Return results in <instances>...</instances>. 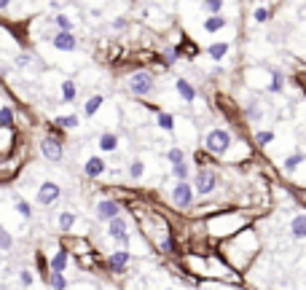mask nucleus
Listing matches in <instances>:
<instances>
[{
  "label": "nucleus",
  "instance_id": "obj_2",
  "mask_svg": "<svg viewBox=\"0 0 306 290\" xmlns=\"http://www.w3.org/2000/svg\"><path fill=\"white\" fill-rule=\"evenodd\" d=\"M231 143H234V137L229 129H210L207 137H204V151L210 156H223L231 148Z\"/></svg>",
  "mask_w": 306,
  "mask_h": 290
},
{
  "label": "nucleus",
  "instance_id": "obj_16",
  "mask_svg": "<svg viewBox=\"0 0 306 290\" xmlns=\"http://www.w3.org/2000/svg\"><path fill=\"white\" fill-rule=\"evenodd\" d=\"M59 100L65 105H73L78 100V83L73 81V78H65V81L59 83Z\"/></svg>",
  "mask_w": 306,
  "mask_h": 290
},
{
  "label": "nucleus",
  "instance_id": "obj_17",
  "mask_svg": "<svg viewBox=\"0 0 306 290\" xmlns=\"http://www.w3.org/2000/svg\"><path fill=\"white\" fill-rule=\"evenodd\" d=\"M102 105H105V94H91L89 100L83 103V119H94L99 111H102Z\"/></svg>",
  "mask_w": 306,
  "mask_h": 290
},
{
  "label": "nucleus",
  "instance_id": "obj_41",
  "mask_svg": "<svg viewBox=\"0 0 306 290\" xmlns=\"http://www.w3.org/2000/svg\"><path fill=\"white\" fill-rule=\"evenodd\" d=\"M269 91H282V75L279 73H274V81L269 86Z\"/></svg>",
  "mask_w": 306,
  "mask_h": 290
},
{
  "label": "nucleus",
  "instance_id": "obj_21",
  "mask_svg": "<svg viewBox=\"0 0 306 290\" xmlns=\"http://www.w3.org/2000/svg\"><path fill=\"white\" fill-rule=\"evenodd\" d=\"M14 210H17L25 221H33V205H30L25 197H19V194H14Z\"/></svg>",
  "mask_w": 306,
  "mask_h": 290
},
{
  "label": "nucleus",
  "instance_id": "obj_18",
  "mask_svg": "<svg viewBox=\"0 0 306 290\" xmlns=\"http://www.w3.org/2000/svg\"><path fill=\"white\" fill-rule=\"evenodd\" d=\"M33 258H35V269H38V274H41V279L49 282V277H51V258H46L43 250H35Z\"/></svg>",
  "mask_w": 306,
  "mask_h": 290
},
{
  "label": "nucleus",
  "instance_id": "obj_19",
  "mask_svg": "<svg viewBox=\"0 0 306 290\" xmlns=\"http://www.w3.org/2000/svg\"><path fill=\"white\" fill-rule=\"evenodd\" d=\"M175 89H177L180 97H183V103H193V100H196L193 83H191V81H185V78H177V81H175Z\"/></svg>",
  "mask_w": 306,
  "mask_h": 290
},
{
  "label": "nucleus",
  "instance_id": "obj_9",
  "mask_svg": "<svg viewBox=\"0 0 306 290\" xmlns=\"http://www.w3.org/2000/svg\"><path fill=\"white\" fill-rule=\"evenodd\" d=\"M108 237H111L113 242H119L121 247L129 250V221L124 215L113 218L111 223H108Z\"/></svg>",
  "mask_w": 306,
  "mask_h": 290
},
{
  "label": "nucleus",
  "instance_id": "obj_25",
  "mask_svg": "<svg viewBox=\"0 0 306 290\" xmlns=\"http://www.w3.org/2000/svg\"><path fill=\"white\" fill-rule=\"evenodd\" d=\"M290 231H293V237L303 239L306 237V215H295L293 221H290Z\"/></svg>",
  "mask_w": 306,
  "mask_h": 290
},
{
  "label": "nucleus",
  "instance_id": "obj_30",
  "mask_svg": "<svg viewBox=\"0 0 306 290\" xmlns=\"http://www.w3.org/2000/svg\"><path fill=\"white\" fill-rule=\"evenodd\" d=\"M145 175V161L143 159H132V164H129V177L132 180H140Z\"/></svg>",
  "mask_w": 306,
  "mask_h": 290
},
{
  "label": "nucleus",
  "instance_id": "obj_27",
  "mask_svg": "<svg viewBox=\"0 0 306 290\" xmlns=\"http://www.w3.org/2000/svg\"><path fill=\"white\" fill-rule=\"evenodd\" d=\"M46 135L54 137V140H62V143H65V140H67V129H62L59 124L49 121V124H46Z\"/></svg>",
  "mask_w": 306,
  "mask_h": 290
},
{
  "label": "nucleus",
  "instance_id": "obj_29",
  "mask_svg": "<svg viewBox=\"0 0 306 290\" xmlns=\"http://www.w3.org/2000/svg\"><path fill=\"white\" fill-rule=\"evenodd\" d=\"M172 177H175V180H188V177H191V167H188L185 161L172 164Z\"/></svg>",
  "mask_w": 306,
  "mask_h": 290
},
{
  "label": "nucleus",
  "instance_id": "obj_40",
  "mask_svg": "<svg viewBox=\"0 0 306 290\" xmlns=\"http://www.w3.org/2000/svg\"><path fill=\"white\" fill-rule=\"evenodd\" d=\"M33 279H35V277H33V271H27V269H25V271H19V282H22L25 287L33 285Z\"/></svg>",
  "mask_w": 306,
  "mask_h": 290
},
{
  "label": "nucleus",
  "instance_id": "obj_24",
  "mask_svg": "<svg viewBox=\"0 0 306 290\" xmlns=\"http://www.w3.org/2000/svg\"><path fill=\"white\" fill-rule=\"evenodd\" d=\"M229 22H226V17H221V14H213L210 19H204V30L207 33H218V30H223Z\"/></svg>",
  "mask_w": 306,
  "mask_h": 290
},
{
  "label": "nucleus",
  "instance_id": "obj_44",
  "mask_svg": "<svg viewBox=\"0 0 306 290\" xmlns=\"http://www.w3.org/2000/svg\"><path fill=\"white\" fill-rule=\"evenodd\" d=\"M9 6H11V0H0V11H6Z\"/></svg>",
  "mask_w": 306,
  "mask_h": 290
},
{
  "label": "nucleus",
  "instance_id": "obj_1",
  "mask_svg": "<svg viewBox=\"0 0 306 290\" xmlns=\"http://www.w3.org/2000/svg\"><path fill=\"white\" fill-rule=\"evenodd\" d=\"M124 86H127V91L132 94V97L148 100V97L156 91V75L151 73V70H135V73L127 75Z\"/></svg>",
  "mask_w": 306,
  "mask_h": 290
},
{
  "label": "nucleus",
  "instance_id": "obj_7",
  "mask_svg": "<svg viewBox=\"0 0 306 290\" xmlns=\"http://www.w3.org/2000/svg\"><path fill=\"white\" fill-rule=\"evenodd\" d=\"M38 145H41V156H43L46 161L59 164L62 159H65V143H62V140H54V137H49V135H43Z\"/></svg>",
  "mask_w": 306,
  "mask_h": 290
},
{
  "label": "nucleus",
  "instance_id": "obj_4",
  "mask_svg": "<svg viewBox=\"0 0 306 290\" xmlns=\"http://www.w3.org/2000/svg\"><path fill=\"white\" fill-rule=\"evenodd\" d=\"M215 188H218V172L210 167H201L193 177V191L199 197H210V194H215Z\"/></svg>",
  "mask_w": 306,
  "mask_h": 290
},
{
  "label": "nucleus",
  "instance_id": "obj_10",
  "mask_svg": "<svg viewBox=\"0 0 306 290\" xmlns=\"http://www.w3.org/2000/svg\"><path fill=\"white\" fill-rule=\"evenodd\" d=\"M83 177H89V180H99V177H105L108 175V161H105V156H99V153H94L89 156V159L83 161Z\"/></svg>",
  "mask_w": 306,
  "mask_h": 290
},
{
  "label": "nucleus",
  "instance_id": "obj_31",
  "mask_svg": "<svg viewBox=\"0 0 306 290\" xmlns=\"http://www.w3.org/2000/svg\"><path fill=\"white\" fill-rule=\"evenodd\" d=\"M51 22H54V27H57V30H67V33H73V22H70L65 14H54Z\"/></svg>",
  "mask_w": 306,
  "mask_h": 290
},
{
  "label": "nucleus",
  "instance_id": "obj_36",
  "mask_svg": "<svg viewBox=\"0 0 306 290\" xmlns=\"http://www.w3.org/2000/svg\"><path fill=\"white\" fill-rule=\"evenodd\" d=\"M201 6H204V11H210V14L223 11V0H201Z\"/></svg>",
  "mask_w": 306,
  "mask_h": 290
},
{
  "label": "nucleus",
  "instance_id": "obj_33",
  "mask_svg": "<svg viewBox=\"0 0 306 290\" xmlns=\"http://www.w3.org/2000/svg\"><path fill=\"white\" fill-rule=\"evenodd\" d=\"M49 285H51L54 290H67V277H65V274H54V271H51Z\"/></svg>",
  "mask_w": 306,
  "mask_h": 290
},
{
  "label": "nucleus",
  "instance_id": "obj_15",
  "mask_svg": "<svg viewBox=\"0 0 306 290\" xmlns=\"http://www.w3.org/2000/svg\"><path fill=\"white\" fill-rule=\"evenodd\" d=\"M67 263H70V250H67V245H62V247H57V253L51 255V271L54 274H65Z\"/></svg>",
  "mask_w": 306,
  "mask_h": 290
},
{
  "label": "nucleus",
  "instance_id": "obj_38",
  "mask_svg": "<svg viewBox=\"0 0 306 290\" xmlns=\"http://www.w3.org/2000/svg\"><path fill=\"white\" fill-rule=\"evenodd\" d=\"M271 140H274V132H258V135H255V143L258 145H269Z\"/></svg>",
  "mask_w": 306,
  "mask_h": 290
},
{
  "label": "nucleus",
  "instance_id": "obj_14",
  "mask_svg": "<svg viewBox=\"0 0 306 290\" xmlns=\"http://www.w3.org/2000/svg\"><path fill=\"white\" fill-rule=\"evenodd\" d=\"M119 145H121L119 132H102V135L97 137V148L102 153H116V151H119Z\"/></svg>",
  "mask_w": 306,
  "mask_h": 290
},
{
  "label": "nucleus",
  "instance_id": "obj_43",
  "mask_svg": "<svg viewBox=\"0 0 306 290\" xmlns=\"http://www.w3.org/2000/svg\"><path fill=\"white\" fill-rule=\"evenodd\" d=\"M124 27H127V19H124V17L113 19V30H124Z\"/></svg>",
  "mask_w": 306,
  "mask_h": 290
},
{
  "label": "nucleus",
  "instance_id": "obj_32",
  "mask_svg": "<svg viewBox=\"0 0 306 290\" xmlns=\"http://www.w3.org/2000/svg\"><path fill=\"white\" fill-rule=\"evenodd\" d=\"M11 247H14V237L3 229V226H0V253H9Z\"/></svg>",
  "mask_w": 306,
  "mask_h": 290
},
{
  "label": "nucleus",
  "instance_id": "obj_34",
  "mask_svg": "<svg viewBox=\"0 0 306 290\" xmlns=\"http://www.w3.org/2000/svg\"><path fill=\"white\" fill-rule=\"evenodd\" d=\"M167 161H169V164L185 161V151H183V148H169V151H167Z\"/></svg>",
  "mask_w": 306,
  "mask_h": 290
},
{
  "label": "nucleus",
  "instance_id": "obj_37",
  "mask_svg": "<svg viewBox=\"0 0 306 290\" xmlns=\"http://www.w3.org/2000/svg\"><path fill=\"white\" fill-rule=\"evenodd\" d=\"M301 161H303V153H293V156H287V159H285V169H287V172H293Z\"/></svg>",
  "mask_w": 306,
  "mask_h": 290
},
{
  "label": "nucleus",
  "instance_id": "obj_35",
  "mask_svg": "<svg viewBox=\"0 0 306 290\" xmlns=\"http://www.w3.org/2000/svg\"><path fill=\"white\" fill-rule=\"evenodd\" d=\"M177 57H180V51H177V49H164V54H161V62H164L167 67H172V65L177 62Z\"/></svg>",
  "mask_w": 306,
  "mask_h": 290
},
{
  "label": "nucleus",
  "instance_id": "obj_22",
  "mask_svg": "<svg viewBox=\"0 0 306 290\" xmlns=\"http://www.w3.org/2000/svg\"><path fill=\"white\" fill-rule=\"evenodd\" d=\"M57 223H59V231H62V234H70V231H73V226L78 223V215L70 213V210H62Z\"/></svg>",
  "mask_w": 306,
  "mask_h": 290
},
{
  "label": "nucleus",
  "instance_id": "obj_13",
  "mask_svg": "<svg viewBox=\"0 0 306 290\" xmlns=\"http://www.w3.org/2000/svg\"><path fill=\"white\" fill-rule=\"evenodd\" d=\"M17 145H19V132L17 129H3L0 127V159L17 153Z\"/></svg>",
  "mask_w": 306,
  "mask_h": 290
},
{
  "label": "nucleus",
  "instance_id": "obj_26",
  "mask_svg": "<svg viewBox=\"0 0 306 290\" xmlns=\"http://www.w3.org/2000/svg\"><path fill=\"white\" fill-rule=\"evenodd\" d=\"M54 124H59L62 129H75L78 124H81V116H78V113H67V116H59V119H54Z\"/></svg>",
  "mask_w": 306,
  "mask_h": 290
},
{
  "label": "nucleus",
  "instance_id": "obj_6",
  "mask_svg": "<svg viewBox=\"0 0 306 290\" xmlns=\"http://www.w3.org/2000/svg\"><path fill=\"white\" fill-rule=\"evenodd\" d=\"M59 197H62V185L54 183V180H43L35 191V205L38 207H51Z\"/></svg>",
  "mask_w": 306,
  "mask_h": 290
},
{
  "label": "nucleus",
  "instance_id": "obj_3",
  "mask_svg": "<svg viewBox=\"0 0 306 290\" xmlns=\"http://www.w3.org/2000/svg\"><path fill=\"white\" fill-rule=\"evenodd\" d=\"M124 202L121 199H113V197H102L97 205H94V215H97V221L99 223H111L113 218H119L124 215Z\"/></svg>",
  "mask_w": 306,
  "mask_h": 290
},
{
  "label": "nucleus",
  "instance_id": "obj_5",
  "mask_svg": "<svg viewBox=\"0 0 306 290\" xmlns=\"http://www.w3.org/2000/svg\"><path fill=\"white\" fill-rule=\"evenodd\" d=\"M129 263H132V253H129L127 247H119V250H113V253L108 255V261H105V269L111 271L113 277H121V274H127Z\"/></svg>",
  "mask_w": 306,
  "mask_h": 290
},
{
  "label": "nucleus",
  "instance_id": "obj_28",
  "mask_svg": "<svg viewBox=\"0 0 306 290\" xmlns=\"http://www.w3.org/2000/svg\"><path fill=\"white\" fill-rule=\"evenodd\" d=\"M207 54H210V59H215V62H221L226 54H229V43H213L207 49Z\"/></svg>",
  "mask_w": 306,
  "mask_h": 290
},
{
  "label": "nucleus",
  "instance_id": "obj_12",
  "mask_svg": "<svg viewBox=\"0 0 306 290\" xmlns=\"http://www.w3.org/2000/svg\"><path fill=\"white\" fill-rule=\"evenodd\" d=\"M19 169H22V161H19L17 153L0 159V183H11V180L19 175Z\"/></svg>",
  "mask_w": 306,
  "mask_h": 290
},
{
  "label": "nucleus",
  "instance_id": "obj_42",
  "mask_svg": "<svg viewBox=\"0 0 306 290\" xmlns=\"http://www.w3.org/2000/svg\"><path fill=\"white\" fill-rule=\"evenodd\" d=\"M17 65H19V67H27V65H30V54H19Z\"/></svg>",
  "mask_w": 306,
  "mask_h": 290
},
{
  "label": "nucleus",
  "instance_id": "obj_39",
  "mask_svg": "<svg viewBox=\"0 0 306 290\" xmlns=\"http://www.w3.org/2000/svg\"><path fill=\"white\" fill-rule=\"evenodd\" d=\"M271 19V9H258L255 11V22H261V25H263V22H269Z\"/></svg>",
  "mask_w": 306,
  "mask_h": 290
},
{
  "label": "nucleus",
  "instance_id": "obj_11",
  "mask_svg": "<svg viewBox=\"0 0 306 290\" xmlns=\"http://www.w3.org/2000/svg\"><path fill=\"white\" fill-rule=\"evenodd\" d=\"M51 46L57 51H65V54H70V51H78V38L73 35V33H67V30H57L51 38Z\"/></svg>",
  "mask_w": 306,
  "mask_h": 290
},
{
  "label": "nucleus",
  "instance_id": "obj_23",
  "mask_svg": "<svg viewBox=\"0 0 306 290\" xmlns=\"http://www.w3.org/2000/svg\"><path fill=\"white\" fill-rule=\"evenodd\" d=\"M156 127L161 132H175V116L167 113V111H159L156 113Z\"/></svg>",
  "mask_w": 306,
  "mask_h": 290
},
{
  "label": "nucleus",
  "instance_id": "obj_8",
  "mask_svg": "<svg viewBox=\"0 0 306 290\" xmlns=\"http://www.w3.org/2000/svg\"><path fill=\"white\" fill-rule=\"evenodd\" d=\"M193 197H196V191H193V185L188 183V180H177L175 188H172V205L180 207V210H188L193 205Z\"/></svg>",
  "mask_w": 306,
  "mask_h": 290
},
{
  "label": "nucleus",
  "instance_id": "obj_20",
  "mask_svg": "<svg viewBox=\"0 0 306 290\" xmlns=\"http://www.w3.org/2000/svg\"><path fill=\"white\" fill-rule=\"evenodd\" d=\"M0 127L3 129H17V113L11 105H0Z\"/></svg>",
  "mask_w": 306,
  "mask_h": 290
}]
</instances>
